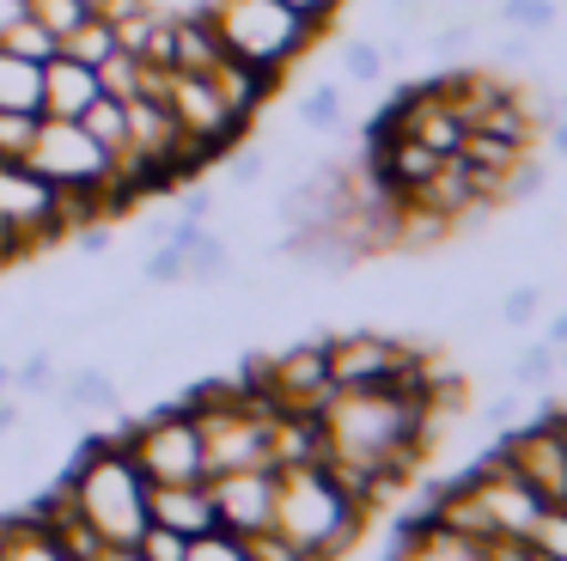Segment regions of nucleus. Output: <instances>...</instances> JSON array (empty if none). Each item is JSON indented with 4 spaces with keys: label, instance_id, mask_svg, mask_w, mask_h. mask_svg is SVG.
<instances>
[{
    "label": "nucleus",
    "instance_id": "nucleus-1",
    "mask_svg": "<svg viewBox=\"0 0 567 561\" xmlns=\"http://www.w3.org/2000/svg\"><path fill=\"white\" fill-rule=\"evenodd\" d=\"M55 482L68 488L74 512L104 543H141V531H147V476H141V463L128 458V446L116 434L80 439V451L68 458V470Z\"/></svg>",
    "mask_w": 567,
    "mask_h": 561
},
{
    "label": "nucleus",
    "instance_id": "nucleus-33",
    "mask_svg": "<svg viewBox=\"0 0 567 561\" xmlns=\"http://www.w3.org/2000/svg\"><path fill=\"white\" fill-rule=\"evenodd\" d=\"M348 73H354V80H372V73H379V49L348 43Z\"/></svg>",
    "mask_w": 567,
    "mask_h": 561
},
{
    "label": "nucleus",
    "instance_id": "nucleus-40",
    "mask_svg": "<svg viewBox=\"0 0 567 561\" xmlns=\"http://www.w3.org/2000/svg\"><path fill=\"white\" fill-rule=\"evenodd\" d=\"M549 348H567V312H561V317H555V324H549Z\"/></svg>",
    "mask_w": 567,
    "mask_h": 561
},
{
    "label": "nucleus",
    "instance_id": "nucleus-26",
    "mask_svg": "<svg viewBox=\"0 0 567 561\" xmlns=\"http://www.w3.org/2000/svg\"><path fill=\"white\" fill-rule=\"evenodd\" d=\"M31 134H38V116H31V110H0V159H25Z\"/></svg>",
    "mask_w": 567,
    "mask_h": 561
},
{
    "label": "nucleus",
    "instance_id": "nucleus-9",
    "mask_svg": "<svg viewBox=\"0 0 567 561\" xmlns=\"http://www.w3.org/2000/svg\"><path fill=\"white\" fill-rule=\"evenodd\" d=\"M457 482H470V494H476L482 524H488V543H494V537H518V543H525V537H530V524H537V512H543V494L530 482H518L494 451L470 463Z\"/></svg>",
    "mask_w": 567,
    "mask_h": 561
},
{
    "label": "nucleus",
    "instance_id": "nucleus-13",
    "mask_svg": "<svg viewBox=\"0 0 567 561\" xmlns=\"http://www.w3.org/2000/svg\"><path fill=\"white\" fill-rule=\"evenodd\" d=\"M55 402L74 415H111L123 409V385H116L111 366H74V373L55 385Z\"/></svg>",
    "mask_w": 567,
    "mask_h": 561
},
{
    "label": "nucleus",
    "instance_id": "nucleus-19",
    "mask_svg": "<svg viewBox=\"0 0 567 561\" xmlns=\"http://www.w3.org/2000/svg\"><path fill=\"white\" fill-rule=\"evenodd\" d=\"M0 49H13V55H25V61H38V68H43V61H50L55 49H62V37H55L43 19H31V12H25V19H13V24H7Z\"/></svg>",
    "mask_w": 567,
    "mask_h": 561
},
{
    "label": "nucleus",
    "instance_id": "nucleus-11",
    "mask_svg": "<svg viewBox=\"0 0 567 561\" xmlns=\"http://www.w3.org/2000/svg\"><path fill=\"white\" fill-rule=\"evenodd\" d=\"M147 524H165V531H184L202 537L214 531V494H208V476L202 482H153L147 488Z\"/></svg>",
    "mask_w": 567,
    "mask_h": 561
},
{
    "label": "nucleus",
    "instance_id": "nucleus-5",
    "mask_svg": "<svg viewBox=\"0 0 567 561\" xmlns=\"http://www.w3.org/2000/svg\"><path fill=\"white\" fill-rule=\"evenodd\" d=\"M25 165L38 177H50L55 190H104L116 171V159L92 141L80 122H62V116H38V134H31V153Z\"/></svg>",
    "mask_w": 567,
    "mask_h": 561
},
{
    "label": "nucleus",
    "instance_id": "nucleus-32",
    "mask_svg": "<svg viewBox=\"0 0 567 561\" xmlns=\"http://www.w3.org/2000/svg\"><path fill=\"white\" fill-rule=\"evenodd\" d=\"M482 421H488V427H513L518 421V385L506 390V397H494L488 409H482Z\"/></svg>",
    "mask_w": 567,
    "mask_h": 561
},
{
    "label": "nucleus",
    "instance_id": "nucleus-15",
    "mask_svg": "<svg viewBox=\"0 0 567 561\" xmlns=\"http://www.w3.org/2000/svg\"><path fill=\"white\" fill-rule=\"evenodd\" d=\"M220 55H226V43L214 37L208 12H184V19L172 12V68H184V73H208Z\"/></svg>",
    "mask_w": 567,
    "mask_h": 561
},
{
    "label": "nucleus",
    "instance_id": "nucleus-22",
    "mask_svg": "<svg viewBox=\"0 0 567 561\" xmlns=\"http://www.w3.org/2000/svg\"><path fill=\"white\" fill-rule=\"evenodd\" d=\"M525 543L543 549L549 561H567V500H549V507L537 512V524H530Z\"/></svg>",
    "mask_w": 567,
    "mask_h": 561
},
{
    "label": "nucleus",
    "instance_id": "nucleus-37",
    "mask_svg": "<svg viewBox=\"0 0 567 561\" xmlns=\"http://www.w3.org/2000/svg\"><path fill=\"white\" fill-rule=\"evenodd\" d=\"M92 561H141V549H135V543H104Z\"/></svg>",
    "mask_w": 567,
    "mask_h": 561
},
{
    "label": "nucleus",
    "instance_id": "nucleus-29",
    "mask_svg": "<svg viewBox=\"0 0 567 561\" xmlns=\"http://www.w3.org/2000/svg\"><path fill=\"white\" fill-rule=\"evenodd\" d=\"M13 385H19V397H43L55 385V354H25L13 366Z\"/></svg>",
    "mask_w": 567,
    "mask_h": 561
},
{
    "label": "nucleus",
    "instance_id": "nucleus-41",
    "mask_svg": "<svg viewBox=\"0 0 567 561\" xmlns=\"http://www.w3.org/2000/svg\"><path fill=\"white\" fill-rule=\"evenodd\" d=\"M7 390H13V366H0V397H7Z\"/></svg>",
    "mask_w": 567,
    "mask_h": 561
},
{
    "label": "nucleus",
    "instance_id": "nucleus-24",
    "mask_svg": "<svg viewBox=\"0 0 567 561\" xmlns=\"http://www.w3.org/2000/svg\"><path fill=\"white\" fill-rule=\"evenodd\" d=\"M184 561H250V549H245V537L238 531H202V537H189V555Z\"/></svg>",
    "mask_w": 567,
    "mask_h": 561
},
{
    "label": "nucleus",
    "instance_id": "nucleus-35",
    "mask_svg": "<svg viewBox=\"0 0 567 561\" xmlns=\"http://www.w3.org/2000/svg\"><path fill=\"white\" fill-rule=\"evenodd\" d=\"M262 171H269V159H262V153H238L233 159V183H238V190H245V183H257Z\"/></svg>",
    "mask_w": 567,
    "mask_h": 561
},
{
    "label": "nucleus",
    "instance_id": "nucleus-34",
    "mask_svg": "<svg viewBox=\"0 0 567 561\" xmlns=\"http://www.w3.org/2000/svg\"><path fill=\"white\" fill-rule=\"evenodd\" d=\"M281 7H293V12H306L311 24H330L336 12H342V0H281Z\"/></svg>",
    "mask_w": 567,
    "mask_h": 561
},
{
    "label": "nucleus",
    "instance_id": "nucleus-16",
    "mask_svg": "<svg viewBox=\"0 0 567 561\" xmlns=\"http://www.w3.org/2000/svg\"><path fill=\"white\" fill-rule=\"evenodd\" d=\"M38 104H43V68L13 55V49H0V110H31L38 116Z\"/></svg>",
    "mask_w": 567,
    "mask_h": 561
},
{
    "label": "nucleus",
    "instance_id": "nucleus-36",
    "mask_svg": "<svg viewBox=\"0 0 567 561\" xmlns=\"http://www.w3.org/2000/svg\"><path fill=\"white\" fill-rule=\"evenodd\" d=\"M208 214H214V195H208V190L184 195V220H208Z\"/></svg>",
    "mask_w": 567,
    "mask_h": 561
},
{
    "label": "nucleus",
    "instance_id": "nucleus-2",
    "mask_svg": "<svg viewBox=\"0 0 567 561\" xmlns=\"http://www.w3.org/2000/svg\"><path fill=\"white\" fill-rule=\"evenodd\" d=\"M269 524L287 543L306 549L311 561H342L354 549L367 512H360V500L342 494V482L323 463H287V470H275V519Z\"/></svg>",
    "mask_w": 567,
    "mask_h": 561
},
{
    "label": "nucleus",
    "instance_id": "nucleus-27",
    "mask_svg": "<svg viewBox=\"0 0 567 561\" xmlns=\"http://www.w3.org/2000/svg\"><path fill=\"white\" fill-rule=\"evenodd\" d=\"M141 275H147V287H177V280H189V263L177 244H159V251L141 263Z\"/></svg>",
    "mask_w": 567,
    "mask_h": 561
},
{
    "label": "nucleus",
    "instance_id": "nucleus-3",
    "mask_svg": "<svg viewBox=\"0 0 567 561\" xmlns=\"http://www.w3.org/2000/svg\"><path fill=\"white\" fill-rule=\"evenodd\" d=\"M208 24L226 43V55L250 61L262 73H287L311 43H318L323 24H311L306 12L281 7V0H208Z\"/></svg>",
    "mask_w": 567,
    "mask_h": 561
},
{
    "label": "nucleus",
    "instance_id": "nucleus-23",
    "mask_svg": "<svg viewBox=\"0 0 567 561\" xmlns=\"http://www.w3.org/2000/svg\"><path fill=\"white\" fill-rule=\"evenodd\" d=\"M506 378H513L518 390H543V385H555V348L543 341V348H525L513 366H506Z\"/></svg>",
    "mask_w": 567,
    "mask_h": 561
},
{
    "label": "nucleus",
    "instance_id": "nucleus-18",
    "mask_svg": "<svg viewBox=\"0 0 567 561\" xmlns=\"http://www.w3.org/2000/svg\"><path fill=\"white\" fill-rule=\"evenodd\" d=\"M62 55H74V61H86V68H99L104 55H116V24L99 19V12H92V19H80L74 31L62 37Z\"/></svg>",
    "mask_w": 567,
    "mask_h": 561
},
{
    "label": "nucleus",
    "instance_id": "nucleus-14",
    "mask_svg": "<svg viewBox=\"0 0 567 561\" xmlns=\"http://www.w3.org/2000/svg\"><path fill=\"white\" fill-rule=\"evenodd\" d=\"M0 561H68V549L25 507V512H0Z\"/></svg>",
    "mask_w": 567,
    "mask_h": 561
},
{
    "label": "nucleus",
    "instance_id": "nucleus-38",
    "mask_svg": "<svg viewBox=\"0 0 567 561\" xmlns=\"http://www.w3.org/2000/svg\"><path fill=\"white\" fill-rule=\"evenodd\" d=\"M25 19V0H0V37H7V24Z\"/></svg>",
    "mask_w": 567,
    "mask_h": 561
},
{
    "label": "nucleus",
    "instance_id": "nucleus-6",
    "mask_svg": "<svg viewBox=\"0 0 567 561\" xmlns=\"http://www.w3.org/2000/svg\"><path fill=\"white\" fill-rule=\"evenodd\" d=\"M165 110H172L177 129H184L208 159H226V153H233V146L250 134V122L238 116V110L226 104L220 92H214L208 73H184V68L165 73Z\"/></svg>",
    "mask_w": 567,
    "mask_h": 561
},
{
    "label": "nucleus",
    "instance_id": "nucleus-42",
    "mask_svg": "<svg viewBox=\"0 0 567 561\" xmlns=\"http://www.w3.org/2000/svg\"><path fill=\"white\" fill-rule=\"evenodd\" d=\"M86 7H99V0H86Z\"/></svg>",
    "mask_w": 567,
    "mask_h": 561
},
{
    "label": "nucleus",
    "instance_id": "nucleus-20",
    "mask_svg": "<svg viewBox=\"0 0 567 561\" xmlns=\"http://www.w3.org/2000/svg\"><path fill=\"white\" fill-rule=\"evenodd\" d=\"M141 73H147V61L141 55H128V49H116V55H104L99 61V92H111V98H141Z\"/></svg>",
    "mask_w": 567,
    "mask_h": 561
},
{
    "label": "nucleus",
    "instance_id": "nucleus-21",
    "mask_svg": "<svg viewBox=\"0 0 567 561\" xmlns=\"http://www.w3.org/2000/svg\"><path fill=\"white\" fill-rule=\"evenodd\" d=\"M184 263H189V280H226L233 275V251H226V238H214V232H202L196 244L184 251Z\"/></svg>",
    "mask_w": 567,
    "mask_h": 561
},
{
    "label": "nucleus",
    "instance_id": "nucleus-7",
    "mask_svg": "<svg viewBox=\"0 0 567 561\" xmlns=\"http://www.w3.org/2000/svg\"><path fill=\"white\" fill-rule=\"evenodd\" d=\"M323 354H330L336 390H367V385H396L427 348L384 336V329H342V336H323Z\"/></svg>",
    "mask_w": 567,
    "mask_h": 561
},
{
    "label": "nucleus",
    "instance_id": "nucleus-12",
    "mask_svg": "<svg viewBox=\"0 0 567 561\" xmlns=\"http://www.w3.org/2000/svg\"><path fill=\"white\" fill-rule=\"evenodd\" d=\"M99 98V68H86V61L62 55L55 49L50 61H43V104L38 116H62V122H80V110Z\"/></svg>",
    "mask_w": 567,
    "mask_h": 561
},
{
    "label": "nucleus",
    "instance_id": "nucleus-4",
    "mask_svg": "<svg viewBox=\"0 0 567 561\" xmlns=\"http://www.w3.org/2000/svg\"><path fill=\"white\" fill-rule=\"evenodd\" d=\"M128 446V458L141 463V476L153 482H202L208 463H202V427L184 402H165V409L141 415L128 434H116Z\"/></svg>",
    "mask_w": 567,
    "mask_h": 561
},
{
    "label": "nucleus",
    "instance_id": "nucleus-17",
    "mask_svg": "<svg viewBox=\"0 0 567 561\" xmlns=\"http://www.w3.org/2000/svg\"><path fill=\"white\" fill-rule=\"evenodd\" d=\"M80 129H86L92 141H99L104 153L116 159V153L128 146V104H123V98H111V92H99L86 110H80Z\"/></svg>",
    "mask_w": 567,
    "mask_h": 561
},
{
    "label": "nucleus",
    "instance_id": "nucleus-30",
    "mask_svg": "<svg viewBox=\"0 0 567 561\" xmlns=\"http://www.w3.org/2000/svg\"><path fill=\"white\" fill-rule=\"evenodd\" d=\"M299 110H306V122H311V129H336V122H342V98H336L330 85H318V92H311Z\"/></svg>",
    "mask_w": 567,
    "mask_h": 561
},
{
    "label": "nucleus",
    "instance_id": "nucleus-31",
    "mask_svg": "<svg viewBox=\"0 0 567 561\" xmlns=\"http://www.w3.org/2000/svg\"><path fill=\"white\" fill-rule=\"evenodd\" d=\"M537 305H543V299H537V287H518L513 299L501 305V317H506V324H530V317H537Z\"/></svg>",
    "mask_w": 567,
    "mask_h": 561
},
{
    "label": "nucleus",
    "instance_id": "nucleus-25",
    "mask_svg": "<svg viewBox=\"0 0 567 561\" xmlns=\"http://www.w3.org/2000/svg\"><path fill=\"white\" fill-rule=\"evenodd\" d=\"M25 12H31V19H43L55 37H68L80 19H92V7H86V0H25Z\"/></svg>",
    "mask_w": 567,
    "mask_h": 561
},
{
    "label": "nucleus",
    "instance_id": "nucleus-10",
    "mask_svg": "<svg viewBox=\"0 0 567 561\" xmlns=\"http://www.w3.org/2000/svg\"><path fill=\"white\" fill-rule=\"evenodd\" d=\"M208 494H214L220 531L250 537L275 519V470H220V476H208Z\"/></svg>",
    "mask_w": 567,
    "mask_h": 561
},
{
    "label": "nucleus",
    "instance_id": "nucleus-39",
    "mask_svg": "<svg viewBox=\"0 0 567 561\" xmlns=\"http://www.w3.org/2000/svg\"><path fill=\"white\" fill-rule=\"evenodd\" d=\"M13 427H19V402H7V397H0V439L13 434Z\"/></svg>",
    "mask_w": 567,
    "mask_h": 561
},
{
    "label": "nucleus",
    "instance_id": "nucleus-28",
    "mask_svg": "<svg viewBox=\"0 0 567 561\" xmlns=\"http://www.w3.org/2000/svg\"><path fill=\"white\" fill-rule=\"evenodd\" d=\"M135 549H141V561H184L189 555V537L184 531H165V524H147Z\"/></svg>",
    "mask_w": 567,
    "mask_h": 561
},
{
    "label": "nucleus",
    "instance_id": "nucleus-8",
    "mask_svg": "<svg viewBox=\"0 0 567 561\" xmlns=\"http://www.w3.org/2000/svg\"><path fill=\"white\" fill-rule=\"evenodd\" d=\"M0 220L25 238L31 256L68 238L62 232V195H55V183L38 177L25 159H0Z\"/></svg>",
    "mask_w": 567,
    "mask_h": 561
}]
</instances>
